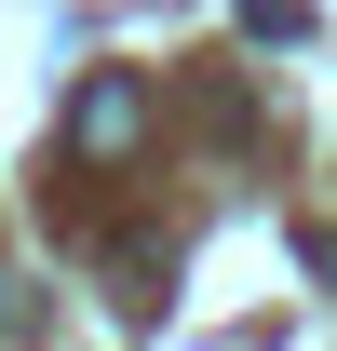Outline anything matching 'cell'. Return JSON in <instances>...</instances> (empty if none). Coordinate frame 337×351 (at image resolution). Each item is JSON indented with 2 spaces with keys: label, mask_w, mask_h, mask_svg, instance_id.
<instances>
[{
  "label": "cell",
  "mask_w": 337,
  "mask_h": 351,
  "mask_svg": "<svg viewBox=\"0 0 337 351\" xmlns=\"http://www.w3.org/2000/svg\"><path fill=\"white\" fill-rule=\"evenodd\" d=\"M310 270H324V284H337V230H310Z\"/></svg>",
  "instance_id": "3"
},
{
  "label": "cell",
  "mask_w": 337,
  "mask_h": 351,
  "mask_svg": "<svg viewBox=\"0 0 337 351\" xmlns=\"http://www.w3.org/2000/svg\"><path fill=\"white\" fill-rule=\"evenodd\" d=\"M135 149H149V82L135 68H95L68 95V162H135Z\"/></svg>",
  "instance_id": "1"
},
{
  "label": "cell",
  "mask_w": 337,
  "mask_h": 351,
  "mask_svg": "<svg viewBox=\"0 0 337 351\" xmlns=\"http://www.w3.org/2000/svg\"><path fill=\"white\" fill-rule=\"evenodd\" d=\"M243 41L270 54V41H310V14H297V0H243Z\"/></svg>",
  "instance_id": "2"
}]
</instances>
